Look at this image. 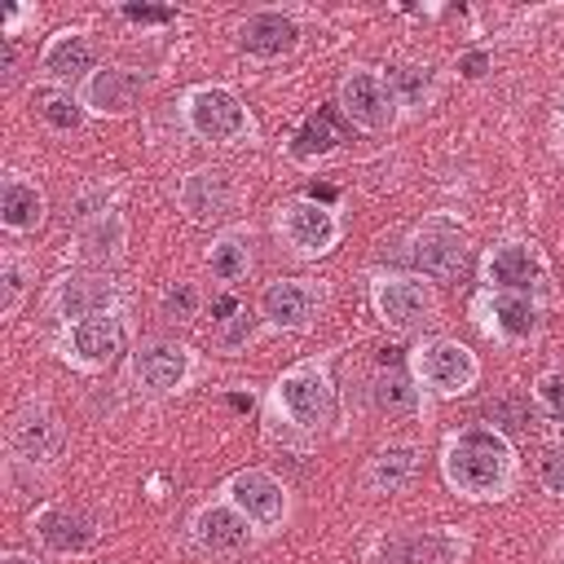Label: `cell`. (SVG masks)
<instances>
[{
    "instance_id": "cell-37",
    "label": "cell",
    "mask_w": 564,
    "mask_h": 564,
    "mask_svg": "<svg viewBox=\"0 0 564 564\" xmlns=\"http://www.w3.org/2000/svg\"><path fill=\"white\" fill-rule=\"evenodd\" d=\"M18 295H22V264L9 260V264H4V313L18 304Z\"/></svg>"
},
{
    "instance_id": "cell-17",
    "label": "cell",
    "mask_w": 564,
    "mask_h": 564,
    "mask_svg": "<svg viewBox=\"0 0 564 564\" xmlns=\"http://www.w3.org/2000/svg\"><path fill=\"white\" fill-rule=\"evenodd\" d=\"M141 75L137 70H128V66H101V70H93V79L84 84V101H88V110H97V115H119V110H128L132 101H137V93H141Z\"/></svg>"
},
{
    "instance_id": "cell-18",
    "label": "cell",
    "mask_w": 564,
    "mask_h": 564,
    "mask_svg": "<svg viewBox=\"0 0 564 564\" xmlns=\"http://www.w3.org/2000/svg\"><path fill=\"white\" fill-rule=\"evenodd\" d=\"M458 542L445 533H397L379 546V564H449Z\"/></svg>"
},
{
    "instance_id": "cell-33",
    "label": "cell",
    "mask_w": 564,
    "mask_h": 564,
    "mask_svg": "<svg viewBox=\"0 0 564 564\" xmlns=\"http://www.w3.org/2000/svg\"><path fill=\"white\" fill-rule=\"evenodd\" d=\"M485 414H489L494 423L511 427V432H524V427H529V405H524L520 397H498V401H489Z\"/></svg>"
},
{
    "instance_id": "cell-36",
    "label": "cell",
    "mask_w": 564,
    "mask_h": 564,
    "mask_svg": "<svg viewBox=\"0 0 564 564\" xmlns=\"http://www.w3.org/2000/svg\"><path fill=\"white\" fill-rule=\"evenodd\" d=\"M123 18H128V22H141V26H154V22H172L176 9H159V4H123Z\"/></svg>"
},
{
    "instance_id": "cell-24",
    "label": "cell",
    "mask_w": 564,
    "mask_h": 564,
    "mask_svg": "<svg viewBox=\"0 0 564 564\" xmlns=\"http://www.w3.org/2000/svg\"><path fill=\"white\" fill-rule=\"evenodd\" d=\"M119 247H123V220H119L115 212L88 220V225L75 234V251H79V260H101V264H106V260L119 256Z\"/></svg>"
},
{
    "instance_id": "cell-32",
    "label": "cell",
    "mask_w": 564,
    "mask_h": 564,
    "mask_svg": "<svg viewBox=\"0 0 564 564\" xmlns=\"http://www.w3.org/2000/svg\"><path fill=\"white\" fill-rule=\"evenodd\" d=\"M159 308H163L167 322H189V317L198 313V291H194L189 282H172V286L163 291Z\"/></svg>"
},
{
    "instance_id": "cell-2",
    "label": "cell",
    "mask_w": 564,
    "mask_h": 564,
    "mask_svg": "<svg viewBox=\"0 0 564 564\" xmlns=\"http://www.w3.org/2000/svg\"><path fill=\"white\" fill-rule=\"evenodd\" d=\"M278 410L300 423V427H322L335 419V388H330V375L313 361L286 370L278 379Z\"/></svg>"
},
{
    "instance_id": "cell-34",
    "label": "cell",
    "mask_w": 564,
    "mask_h": 564,
    "mask_svg": "<svg viewBox=\"0 0 564 564\" xmlns=\"http://www.w3.org/2000/svg\"><path fill=\"white\" fill-rule=\"evenodd\" d=\"M538 401L555 423H564V370H551L538 379Z\"/></svg>"
},
{
    "instance_id": "cell-20",
    "label": "cell",
    "mask_w": 564,
    "mask_h": 564,
    "mask_svg": "<svg viewBox=\"0 0 564 564\" xmlns=\"http://www.w3.org/2000/svg\"><path fill=\"white\" fill-rule=\"evenodd\" d=\"M485 273H489V282H494V286H507V291H529V286L542 278V260H538V256H533L524 242H507V247H498V251L489 256Z\"/></svg>"
},
{
    "instance_id": "cell-13",
    "label": "cell",
    "mask_w": 564,
    "mask_h": 564,
    "mask_svg": "<svg viewBox=\"0 0 564 564\" xmlns=\"http://www.w3.org/2000/svg\"><path fill=\"white\" fill-rule=\"evenodd\" d=\"M238 189H234V176L220 172V167H198L181 181V207L194 216V220H216L234 207Z\"/></svg>"
},
{
    "instance_id": "cell-19",
    "label": "cell",
    "mask_w": 564,
    "mask_h": 564,
    "mask_svg": "<svg viewBox=\"0 0 564 564\" xmlns=\"http://www.w3.org/2000/svg\"><path fill=\"white\" fill-rule=\"evenodd\" d=\"M110 295L115 286L106 278H93V273H70L62 286H57V313L62 317H97L110 308Z\"/></svg>"
},
{
    "instance_id": "cell-39",
    "label": "cell",
    "mask_w": 564,
    "mask_h": 564,
    "mask_svg": "<svg viewBox=\"0 0 564 564\" xmlns=\"http://www.w3.org/2000/svg\"><path fill=\"white\" fill-rule=\"evenodd\" d=\"M458 66H463V75H471V79H476V75H485V66H489V57H485V53H467V57H463Z\"/></svg>"
},
{
    "instance_id": "cell-5",
    "label": "cell",
    "mask_w": 564,
    "mask_h": 564,
    "mask_svg": "<svg viewBox=\"0 0 564 564\" xmlns=\"http://www.w3.org/2000/svg\"><path fill=\"white\" fill-rule=\"evenodd\" d=\"M278 229H282V238H286L300 256H322V251H330L335 238H339L335 216H330L317 198H295V203H286L282 216H278Z\"/></svg>"
},
{
    "instance_id": "cell-26",
    "label": "cell",
    "mask_w": 564,
    "mask_h": 564,
    "mask_svg": "<svg viewBox=\"0 0 564 564\" xmlns=\"http://www.w3.org/2000/svg\"><path fill=\"white\" fill-rule=\"evenodd\" d=\"M489 326L498 330V335H507V339H524V335H533V326H538V308H533V300L529 295H520V291H507V295H498L494 304H489Z\"/></svg>"
},
{
    "instance_id": "cell-30",
    "label": "cell",
    "mask_w": 564,
    "mask_h": 564,
    "mask_svg": "<svg viewBox=\"0 0 564 564\" xmlns=\"http://www.w3.org/2000/svg\"><path fill=\"white\" fill-rule=\"evenodd\" d=\"M375 405H379L383 414H405V410H414V388H410V379H405L401 370H383V375L375 379Z\"/></svg>"
},
{
    "instance_id": "cell-25",
    "label": "cell",
    "mask_w": 564,
    "mask_h": 564,
    "mask_svg": "<svg viewBox=\"0 0 564 564\" xmlns=\"http://www.w3.org/2000/svg\"><path fill=\"white\" fill-rule=\"evenodd\" d=\"M335 141H339L335 115H330V110H317V115H308V119L295 128V137H291V159L313 163V159L330 154V150H335Z\"/></svg>"
},
{
    "instance_id": "cell-35",
    "label": "cell",
    "mask_w": 564,
    "mask_h": 564,
    "mask_svg": "<svg viewBox=\"0 0 564 564\" xmlns=\"http://www.w3.org/2000/svg\"><path fill=\"white\" fill-rule=\"evenodd\" d=\"M538 476L551 494H564V445H551L542 458H538Z\"/></svg>"
},
{
    "instance_id": "cell-14",
    "label": "cell",
    "mask_w": 564,
    "mask_h": 564,
    "mask_svg": "<svg viewBox=\"0 0 564 564\" xmlns=\"http://www.w3.org/2000/svg\"><path fill=\"white\" fill-rule=\"evenodd\" d=\"M66 348H70L66 357H75V361H84V366H110L115 352L123 348V326H119V317H110V313L84 317V322L70 326Z\"/></svg>"
},
{
    "instance_id": "cell-7",
    "label": "cell",
    "mask_w": 564,
    "mask_h": 564,
    "mask_svg": "<svg viewBox=\"0 0 564 564\" xmlns=\"http://www.w3.org/2000/svg\"><path fill=\"white\" fill-rule=\"evenodd\" d=\"M375 308H379V317H383L388 326L410 330V326L427 322L432 295H427V286L414 282V278H379V282H375Z\"/></svg>"
},
{
    "instance_id": "cell-11",
    "label": "cell",
    "mask_w": 564,
    "mask_h": 564,
    "mask_svg": "<svg viewBox=\"0 0 564 564\" xmlns=\"http://www.w3.org/2000/svg\"><path fill=\"white\" fill-rule=\"evenodd\" d=\"M339 106L361 128H383L392 119V93H388V84L375 70H352L339 84Z\"/></svg>"
},
{
    "instance_id": "cell-38",
    "label": "cell",
    "mask_w": 564,
    "mask_h": 564,
    "mask_svg": "<svg viewBox=\"0 0 564 564\" xmlns=\"http://www.w3.org/2000/svg\"><path fill=\"white\" fill-rule=\"evenodd\" d=\"M247 335H251V322H247V313H238V322L225 330V348H238Z\"/></svg>"
},
{
    "instance_id": "cell-15",
    "label": "cell",
    "mask_w": 564,
    "mask_h": 564,
    "mask_svg": "<svg viewBox=\"0 0 564 564\" xmlns=\"http://www.w3.org/2000/svg\"><path fill=\"white\" fill-rule=\"evenodd\" d=\"M260 308H264V317H269L273 326L300 330V326H308V317H313V308H317V286H313V282H304V278L273 282V286L264 291Z\"/></svg>"
},
{
    "instance_id": "cell-6",
    "label": "cell",
    "mask_w": 564,
    "mask_h": 564,
    "mask_svg": "<svg viewBox=\"0 0 564 564\" xmlns=\"http://www.w3.org/2000/svg\"><path fill=\"white\" fill-rule=\"evenodd\" d=\"M410 260L432 278H454L467 260V238L449 220H427L410 242Z\"/></svg>"
},
{
    "instance_id": "cell-22",
    "label": "cell",
    "mask_w": 564,
    "mask_h": 564,
    "mask_svg": "<svg viewBox=\"0 0 564 564\" xmlns=\"http://www.w3.org/2000/svg\"><path fill=\"white\" fill-rule=\"evenodd\" d=\"M0 220H4V229H18V234L35 229L44 220V194L35 185L9 176L4 189H0Z\"/></svg>"
},
{
    "instance_id": "cell-23",
    "label": "cell",
    "mask_w": 564,
    "mask_h": 564,
    "mask_svg": "<svg viewBox=\"0 0 564 564\" xmlns=\"http://www.w3.org/2000/svg\"><path fill=\"white\" fill-rule=\"evenodd\" d=\"M93 66V44L84 31H62L48 48H44V75L53 79H70V75H84Z\"/></svg>"
},
{
    "instance_id": "cell-42",
    "label": "cell",
    "mask_w": 564,
    "mask_h": 564,
    "mask_svg": "<svg viewBox=\"0 0 564 564\" xmlns=\"http://www.w3.org/2000/svg\"><path fill=\"white\" fill-rule=\"evenodd\" d=\"M560 564H564V551H560Z\"/></svg>"
},
{
    "instance_id": "cell-9",
    "label": "cell",
    "mask_w": 564,
    "mask_h": 564,
    "mask_svg": "<svg viewBox=\"0 0 564 564\" xmlns=\"http://www.w3.org/2000/svg\"><path fill=\"white\" fill-rule=\"evenodd\" d=\"M9 445L22 463H53L62 454V423L44 405H26L9 427Z\"/></svg>"
},
{
    "instance_id": "cell-21",
    "label": "cell",
    "mask_w": 564,
    "mask_h": 564,
    "mask_svg": "<svg viewBox=\"0 0 564 564\" xmlns=\"http://www.w3.org/2000/svg\"><path fill=\"white\" fill-rule=\"evenodd\" d=\"M194 538L207 551H238L247 542V520L229 507H203L194 516Z\"/></svg>"
},
{
    "instance_id": "cell-29",
    "label": "cell",
    "mask_w": 564,
    "mask_h": 564,
    "mask_svg": "<svg viewBox=\"0 0 564 564\" xmlns=\"http://www.w3.org/2000/svg\"><path fill=\"white\" fill-rule=\"evenodd\" d=\"M207 264L220 282H238L247 269H251V238L247 234H225L212 251H207Z\"/></svg>"
},
{
    "instance_id": "cell-31",
    "label": "cell",
    "mask_w": 564,
    "mask_h": 564,
    "mask_svg": "<svg viewBox=\"0 0 564 564\" xmlns=\"http://www.w3.org/2000/svg\"><path fill=\"white\" fill-rule=\"evenodd\" d=\"M35 110H40L53 128H62V132H70V128L84 123V110H79V101H75L70 93H35Z\"/></svg>"
},
{
    "instance_id": "cell-40",
    "label": "cell",
    "mask_w": 564,
    "mask_h": 564,
    "mask_svg": "<svg viewBox=\"0 0 564 564\" xmlns=\"http://www.w3.org/2000/svg\"><path fill=\"white\" fill-rule=\"evenodd\" d=\"M216 313H220V322H229V313H238V300H234V295L216 300Z\"/></svg>"
},
{
    "instance_id": "cell-16",
    "label": "cell",
    "mask_w": 564,
    "mask_h": 564,
    "mask_svg": "<svg viewBox=\"0 0 564 564\" xmlns=\"http://www.w3.org/2000/svg\"><path fill=\"white\" fill-rule=\"evenodd\" d=\"M238 40H242V48L256 53V57H282V53L295 48L300 26H295L286 13L264 9V13H251V18L238 26Z\"/></svg>"
},
{
    "instance_id": "cell-10",
    "label": "cell",
    "mask_w": 564,
    "mask_h": 564,
    "mask_svg": "<svg viewBox=\"0 0 564 564\" xmlns=\"http://www.w3.org/2000/svg\"><path fill=\"white\" fill-rule=\"evenodd\" d=\"M35 533L57 555H79L97 542V520L84 507H48L35 516Z\"/></svg>"
},
{
    "instance_id": "cell-8",
    "label": "cell",
    "mask_w": 564,
    "mask_h": 564,
    "mask_svg": "<svg viewBox=\"0 0 564 564\" xmlns=\"http://www.w3.org/2000/svg\"><path fill=\"white\" fill-rule=\"evenodd\" d=\"M132 375L141 388L150 392H176L189 375V352L181 344H163V339H150L132 352Z\"/></svg>"
},
{
    "instance_id": "cell-3",
    "label": "cell",
    "mask_w": 564,
    "mask_h": 564,
    "mask_svg": "<svg viewBox=\"0 0 564 564\" xmlns=\"http://www.w3.org/2000/svg\"><path fill=\"white\" fill-rule=\"evenodd\" d=\"M185 119L203 141H238L247 132V110L229 88H194L185 97Z\"/></svg>"
},
{
    "instance_id": "cell-12",
    "label": "cell",
    "mask_w": 564,
    "mask_h": 564,
    "mask_svg": "<svg viewBox=\"0 0 564 564\" xmlns=\"http://www.w3.org/2000/svg\"><path fill=\"white\" fill-rule=\"evenodd\" d=\"M229 498H234V507H238L247 520H256V524H278L282 511H286L282 485H278L269 471H260V467L238 471V476L229 480Z\"/></svg>"
},
{
    "instance_id": "cell-27",
    "label": "cell",
    "mask_w": 564,
    "mask_h": 564,
    "mask_svg": "<svg viewBox=\"0 0 564 564\" xmlns=\"http://www.w3.org/2000/svg\"><path fill=\"white\" fill-rule=\"evenodd\" d=\"M414 467H419V449H414V445H388L383 454H375L366 480H370L375 489H401V485L414 476Z\"/></svg>"
},
{
    "instance_id": "cell-4",
    "label": "cell",
    "mask_w": 564,
    "mask_h": 564,
    "mask_svg": "<svg viewBox=\"0 0 564 564\" xmlns=\"http://www.w3.org/2000/svg\"><path fill=\"white\" fill-rule=\"evenodd\" d=\"M414 370L419 379L441 392V397H454V392H467L476 383V357L463 348V344H449V339H436V344H423L414 352Z\"/></svg>"
},
{
    "instance_id": "cell-28",
    "label": "cell",
    "mask_w": 564,
    "mask_h": 564,
    "mask_svg": "<svg viewBox=\"0 0 564 564\" xmlns=\"http://www.w3.org/2000/svg\"><path fill=\"white\" fill-rule=\"evenodd\" d=\"M383 84H388L392 101H401V106H427V97H432V70L419 66V62H401V66H392Z\"/></svg>"
},
{
    "instance_id": "cell-41",
    "label": "cell",
    "mask_w": 564,
    "mask_h": 564,
    "mask_svg": "<svg viewBox=\"0 0 564 564\" xmlns=\"http://www.w3.org/2000/svg\"><path fill=\"white\" fill-rule=\"evenodd\" d=\"M4 564H35V560H26V555H4Z\"/></svg>"
},
{
    "instance_id": "cell-1",
    "label": "cell",
    "mask_w": 564,
    "mask_h": 564,
    "mask_svg": "<svg viewBox=\"0 0 564 564\" xmlns=\"http://www.w3.org/2000/svg\"><path fill=\"white\" fill-rule=\"evenodd\" d=\"M445 476L471 498H494L511 480V445L494 427H467L445 445Z\"/></svg>"
}]
</instances>
